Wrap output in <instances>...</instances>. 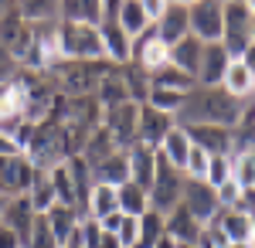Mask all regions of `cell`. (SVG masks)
Masks as SVG:
<instances>
[{"label": "cell", "instance_id": "obj_1", "mask_svg": "<svg viewBox=\"0 0 255 248\" xmlns=\"http://www.w3.org/2000/svg\"><path fill=\"white\" fill-rule=\"evenodd\" d=\"M245 109V102L235 96H228L221 85H194L187 99H184V109L177 113V126H235L238 116Z\"/></svg>", "mask_w": 255, "mask_h": 248}, {"label": "cell", "instance_id": "obj_2", "mask_svg": "<svg viewBox=\"0 0 255 248\" xmlns=\"http://www.w3.org/2000/svg\"><path fill=\"white\" fill-rule=\"evenodd\" d=\"M113 68L116 65H109L106 58L102 61H68V58H61L48 75H55L61 92L68 99H75V96H96L99 78L106 75V72H113Z\"/></svg>", "mask_w": 255, "mask_h": 248}, {"label": "cell", "instance_id": "obj_3", "mask_svg": "<svg viewBox=\"0 0 255 248\" xmlns=\"http://www.w3.org/2000/svg\"><path fill=\"white\" fill-rule=\"evenodd\" d=\"M58 48L68 61H102V34L96 24H68L58 20Z\"/></svg>", "mask_w": 255, "mask_h": 248}, {"label": "cell", "instance_id": "obj_4", "mask_svg": "<svg viewBox=\"0 0 255 248\" xmlns=\"http://www.w3.org/2000/svg\"><path fill=\"white\" fill-rule=\"evenodd\" d=\"M221 44H225L228 58H238L252 44V10L242 0H228L225 3V34H221Z\"/></svg>", "mask_w": 255, "mask_h": 248}, {"label": "cell", "instance_id": "obj_5", "mask_svg": "<svg viewBox=\"0 0 255 248\" xmlns=\"http://www.w3.org/2000/svg\"><path fill=\"white\" fill-rule=\"evenodd\" d=\"M180 191H184V173L177 170V167H170V163L160 156L157 160V177H153V184H150V191H146L150 211L167 214L170 208H177V204H180Z\"/></svg>", "mask_w": 255, "mask_h": 248}, {"label": "cell", "instance_id": "obj_6", "mask_svg": "<svg viewBox=\"0 0 255 248\" xmlns=\"http://www.w3.org/2000/svg\"><path fill=\"white\" fill-rule=\"evenodd\" d=\"M38 173L31 167V160L24 153H10V156H0V201L7 197H20V194L31 191V184L38 180Z\"/></svg>", "mask_w": 255, "mask_h": 248}, {"label": "cell", "instance_id": "obj_7", "mask_svg": "<svg viewBox=\"0 0 255 248\" xmlns=\"http://www.w3.org/2000/svg\"><path fill=\"white\" fill-rule=\"evenodd\" d=\"M187 10H191V34L201 44L221 41V34H225V0H194Z\"/></svg>", "mask_w": 255, "mask_h": 248}, {"label": "cell", "instance_id": "obj_8", "mask_svg": "<svg viewBox=\"0 0 255 248\" xmlns=\"http://www.w3.org/2000/svg\"><path fill=\"white\" fill-rule=\"evenodd\" d=\"M0 44L10 51V55L17 58V65L27 58V51L34 48V24L20 14L17 7L7 14V17L0 20Z\"/></svg>", "mask_w": 255, "mask_h": 248}, {"label": "cell", "instance_id": "obj_9", "mask_svg": "<svg viewBox=\"0 0 255 248\" xmlns=\"http://www.w3.org/2000/svg\"><path fill=\"white\" fill-rule=\"evenodd\" d=\"M180 204L194 214L201 225H208L211 218H215L221 204H218V194L215 187L208 184V180H191V177H184V191H180Z\"/></svg>", "mask_w": 255, "mask_h": 248}, {"label": "cell", "instance_id": "obj_10", "mask_svg": "<svg viewBox=\"0 0 255 248\" xmlns=\"http://www.w3.org/2000/svg\"><path fill=\"white\" fill-rule=\"evenodd\" d=\"M136 119H139V106L136 102H123V106H113V109L102 113V126L126 150V146L136 143Z\"/></svg>", "mask_w": 255, "mask_h": 248}, {"label": "cell", "instance_id": "obj_11", "mask_svg": "<svg viewBox=\"0 0 255 248\" xmlns=\"http://www.w3.org/2000/svg\"><path fill=\"white\" fill-rule=\"evenodd\" d=\"M201 231H204V225L184 204H177V208H170L163 214V235H170L177 245H197L201 242Z\"/></svg>", "mask_w": 255, "mask_h": 248}, {"label": "cell", "instance_id": "obj_12", "mask_svg": "<svg viewBox=\"0 0 255 248\" xmlns=\"http://www.w3.org/2000/svg\"><path fill=\"white\" fill-rule=\"evenodd\" d=\"M99 34H102V51H106V61L109 65L123 68V65L133 61V38L119 27L116 20H102L99 24Z\"/></svg>", "mask_w": 255, "mask_h": 248}, {"label": "cell", "instance_id": "obj_13", "mask_svg": "<svg viewBox=\"0 0 255 248\" xmlns=\"http://www.w3.org/2000/svg\"><path fill=\"white\" fill-rule=\"evenodd\" d=\"M177 126L174 116L160 113L153 106H139V119H136V139L139 143H146V146H160L163 143V136L170 133Z\"/></svg>", "mask_w": 255, "mask_h": 248}, {"label": "cell", "instance_id": "obj_14", "mask_svg": "<svg viewBox=\"0 0 255 248\" xmlns=\"http://www.w3.org/2000/svg\"><path fill=\"white\" fill-rule=\"evenodd\" d=\"M129 153V180L139 184L143 191H150V184H153V177H157V160L160 153L157 146H146V143H133V146H126Z\"/></svg>", "mask_w": 255, "mask_h": 248}, {"label": "cell", "instance_id": "obj_15", "mask_svg": "<svg viewBox=\"0 0 255 248\" xmlns=\"http://www.w3.org/2000/svg\"><path fill=\"white\" fill-rule=\"evenodd\" d=\"M228 51H225V44L221 41H211V44H204V51H201V65H197V85H221V78H225V68H228Z\"/></svg>", "mask_w": 255, "mask_h": 248}, {"label": "cell", "instance_id": "obj_16", "mask_svg": "<svg viewBox=\"0 0 255 248\" xmlns=\"http://www.w3.org/2000/svg\"><path fill=\"white\" fill-rule=\"evenodd\" d=\"M184 129H187V136H191L194 146L208 150L211 156H215V153L232 156V150H235V139H232V129H228V126H184Z\"/></svg>", "mask_w": 255, "mask_h": 248}, {"label": "cell", "instance_id": "obj_17", "mask_svg": "<svg viewBox=\"0 0 255 248\" xmlns=\"http://www.w3.org/2000/svg\"><path fill=\"white\" fill-rule=\"evenodd\" d=\"M153 27H157V38L163 41V44H177L180 38L191 34V10H187L184 3H170Z\"/></svg>", "mask_w": 255, "mask_h": 248}, {"label": "cell", "instance_id": "obj_18", "mask_svg": "<svg viewBox=\"0 0 255 248\" xmlns=\"http://www.w3.org/2000/svg\"><path fill=\"white\" fill-rule=\"evenodd\" d=\"M38 214L31 208V201H27V194H20V197H7V201H0V225L3 228H10L14 235H27L31 228V221H34Z\"/></svg>", "mask_w": 255, "mask_h": 248}, {"label": "cell", "instance_id": "obj_19", "mask_svg": "<svg viewBox=\"0 0 255 248\" xmlns=\"http://www.w3.org/2000/svg\"><path fill=\"white\" fill-rule=\"evenodd\" d=\"M89 170H92V180L96 184H113V187H119V184L129 180V153L116 150V153H109L106 160H99L96 167H89Z\"/></svg>", "mask_w": 255, "mask_h": 248}, {"label": "cell", "instance_id": "obj_20", "mask_svg": "<svg viewBox=\"0 0 255 248\" xmlns=\"http://www.w3.org/2000/svg\"><path fill=\"white\" fill-rule=\"evenodd\" d=\"M96 102L102 106V113H106V109H113V106L129 102V89H126L123 68H113V72H106V75L99 78V85H96Z\"/></svg>", "mask_w": 255, "mask_h": 248}, {"label": "cell", "instance_id": "obj_21", "mask_svg": "<svg viewBox=\"0 0 255 248\" xmlns=\"http://www.w3.org/2000/svg\"><path fill=\"white\" fill-rule=\"evenodd\" d=\"M106 10H102V0H61L58 3V20L68 24H102Z\"/></svg>", "mask_w": 255, "mask_h": 248}, {"label": "cell", "instance_id": "obj_22", "mask_svg": "<svg viewBox=\"0 0 255 248\" xmlns=\"http://www.w3.org/2000/svg\"><path fill=\"white\" fill-rule=\"evenodd\" d=\"M211 221L221 228V235L228 238V245H232V242H252V221H249V214H245V211L221 208ZM252 245H255V242H252Z\"/></svg>", "mask_w": 255, "mask_h": 248}, {"label": "cell", "instance_id": "obj_23", "mask_svg": "<svg viewBox=\"0 0 255 248\" xmlns=\"http://www.w3.org/2000/svg\"><path fill=\"white\" fill-rule=\"evenodd\" d=\"M201 51H204V44H201V41H197L194 34H187V38H180L177 44H170V65H174L177 72H184V75L197 78Z\"/></svg>", "mask_w": 255, "mask_h": 248}, {"label": "cell", "instance_id": "obj_24", "mask_svg": "<svg viewBox=\"0 0 255 248\" xmlns=\"http://www.w3.org/2000/svg\"><path fill=\"white\" fill-rule=\"evenodd\" d=\"M191 136H187V129L184 126H174L170 133L163 136V143H160L157 150H160V156L170 163V167H177V170L184 173V163H187V153H191Z\"/></svg>", "mask_w": 255, "mask_h": 248}, {"label": "cell", "instance_id": "obj_25", "mask_svg": "<svg viewBox=\"0 0 255 248\" xmlns=\"http://www.w3.org/2000/svg\"><path fill=\"white\" fill-rule=\"evenodd\" d=\"M221 89H225L228 96H235V99L245 102V99L255 92V75L242 65V61H238V58H232V61H228V68H225V78H221Z\"/></svg>", "mask_w": 255, "mask_h": 248}, {"label": "cell", "instance_id": "obj_26", "mask_svg": "<svg viewBox=\"0 0 255 248\" xmlns=\"http://www.w3.org/2000/svg\"><path fill=\"white\" fill-rule=\"evenodd\" d=\"M44 218H48V228H51V235H55V242H58V248L72 238V231L82 225V214L75 208H68V204H55L51 211H44Z\"/></svg>", "mask_w": 255, "mask_h": 248}, {"label": "cell", "instance_id": "obj_27", "mask_svg": "<svg viewBox=\"0 0 255 248\" xmlns=\"http://www.w3.org/2000/svg\"><path fill=\"white\" fill-rule=\"evenodd\" d=\"M113 211H119L116 187H113V184H92V191H89V204H85V218L102 221V218H109Z\"/></svg>", "mask_w": 255, "mask_h": 248}, {"label": "cell", "instance_id": "obj_28", "mask_svg": "<svg viewBox=\"0 0 255 248\" xmlns=\"http://www.w3.org/2000/svg\"><path fill=\"white\" fill-rule=\"evenodd\" d=\"M116 150H123V146H119L116 139L109 136V129H106V126H99V129H92V133H89V139H85V146H82L79 156L89 163V167H96L99 160H106L109 153H116Z\"/></svg>", "mask_w": 255, "mask_h": 248}, {"label": "cell", "instance_id": "obj_29", "mask_svg": "<svg viewBox=\"0 0 255 248\" xmlns=\"http://www.w3.org/2000/svg\"><path fill=\"white\" fill-rule=\"evenodd\" d=\"M48 177V184H51V191L58 197V204H68V208H75V177H72V167H68V160H61L55 163L51 170H44Z\"/></svg>", "mask_w": 255, "mask_h": 248}, {"label": "cell", "instance_id": "obj_30", "mask_svg": "<svg viewBox=\"0 0 255 248\" xmlns=\"http://www.w3.org/2000/svg\"><path fill=\"white\" fill-rule=\"evenodd\" d=\"M146 78H150V89H170V92H191V89L197 85L191 75L177 72L170 61H167V65H160L157 72H146Z\"/></svg>", "mask_w": 255, "mask_h": 248}, {"label": "cell", "instance_id": "obj_31", "mask_svg": "<svg viewBox=\"0 0 255 248\" xmlns=\"http://www.w3.org/2000/svg\"><path fill=\"white\" fill-rule=\"evenodd\" d=\"M116 24L129 34V38H136V34H143L146 27H153L150 20H146V14H143V7H139V0H123L119 3V14H116Z\"/></svg>", "mask_w": 255, "mask_h": 248}, {"label": "cell", "instance_id": "obj_32", "mask_svg": "<svg viewBox=\"0 0 255 248\" xmlns=\"http://www.w3.org/2000/svg\"><path fill=\"white\" fill-rule=\"evenodd\" d=\"M116 197H119V211H123V214L139 218L143 211H150V197H146V191H143L139 184H133V180L119 184V187H116Z\"/></svg>", "mask_w": 255, "mask_h": 248}, {"label": "cell", "instance_id": "obj_33", "mask_svg": "<svg viewBox=\"0 0 255 248\" xmlns=\"http://www.w3.org/2000/svg\"><path fill=\"white\" fill-rule=\"evenodd\" d=\"M14 3H17V10L31 20V24H38V20H58V3L61 0H14Z\"/></svg>", "mask_w": 255, "mask_h": 248}, {"label": "cell", "instance_id": "obj_34", "mask_svg": "<svg viewBox=\"0 0 255 248\" xmlns=\"http://www.w3.org/2000/svg\"><path fill=\"white\" fill-rule=\"evenodd\" d=\"M20 248H58V242H55V235L48 228V218H44V214H38V218L31 221L27 235L20 238Z\"/></svg>", "mask_w": 255, "mask_h": 248}, {"label": "cell", "instance_id": "obj_35", "mask_svg": "<svg viewBox=\"0 0 255 248\" xmlns=\"http://www.w3.org/2000/svg\"><path fill=\"white\" fill-rule=\"evenodd\" d=\"M163 235V214L160 211H143L139 214V242L136 248H153Z\"/></svg>", "mask_w": 255, "mask_h": 248}, {"label": "cell", "instance_id": "obj_36", "mask_svg": "<svg viewBox=\"0 0 255 248\" xmlns=\"http://www.w3.org/2000/svg\"><path fill=\"white\" fill-rule=\"evenodd\" d=\"M184 99H187V92H170V89H150V96H146V106H153V109H160V113L174 116L184 109Z\"/></svg>", "mask_w": 255, "mask_h": 248}, {"label": "cell", "instance_id": "obj_37", "mask_svg": "<svg viewBox=\"0 0 255 248\" xmlns=\"http://www.w3.org/2000/svg\"><path fill=\"white\" fill-rule=\"evenodd\" d=\"M27 201H31L34 214H44V211H51L55 204H58V197H55V191H51V184H48V177H44V173H38V180L31 184Z\"/></svg>", "mask_w": 255, "mask_h": 248}, {"label": "cell", "instance_id": "obj_38", "mask_svg": "<svg viewBox=\"0 0 255 248\" xmlns=\"http://www.w3.org/2000/svg\"><path fill=\"white\" fill-rule=\"evenodd\" d=\"M232 177L242 184V191L245 187H255V146L232 156Z\"/></svg>", "mask_w": 255, "mask_h": 248}, {"label": "cell", "instance_id": "obj_39", "mask_svg": "<svg viewBox=\"0 0 255 248\" xmlns=\"http://www.w3.org/2000/svg\"><path fill=\"white\" fill-rule=\"evenodd\" d=\"M204 180H208L211 187H221L225 180H232V156L215 153V156L208 160V173H204Z\"/></svg>", "mask_w": 255, "mask_h": 248}, {"label": "cell", "instance_id": "obj_40", "mask_svg": "<svg viewBox=\"0 0 255 248\" xmlns=\"http://www.w3.org/2000/svg\"><path fill=\"white\" fill-rule=\"evenodd\" d=\"M208 160H211V153H208V150L191 146L187 163H184V177H191V180H204V173H208Z\"/></svg>", "mask_w": 255, "mask_h": 248}, {"label": "cell", "instance_id": "obj_41", "mask_svg": "<svg viewBox=\"0 0 255 248\" xmlns=\"http://www.w3.org/2000/svg\"><path fill=\"white\" fill-rule=\"evenodd\" d=\"M116 242H119V248H136V242H139V218L123 214V221H119V228H116Z\"/></svg>", "mask_w": 255, "mask_h": 248}, {"label": "cell", "instance_id": "obj_42", "mask_svg": "<svg viewBox=\"0 0 255 248\" xmlns=\"http://www.w3.org/2000/svg\"><path fill=\"white\" fill-rule=\"evenodd\" d=\"M215 194H218V204H221V208H238V201H242V184L232 177V180H225L221 187H215Z\"/></svg>", "mask_w": 255, "mask_h": 248}, {"label": "cell", "instance_id": "obj_43", "mask_svg": "<svg viewBox=\"0 0 255 248\" xmlns=\"http://www.w3.org/2000/svg\"><path fill=\"white\" fill-rule=\"evenodd\" d=\"M14 72H20L17 58L10 55L3 44H0V82H14Z\"/></svg>", "mask_w": 255, "mask_h": 248}, {"label": "cell", "instance_id": "obj_44", "mask_svg": "<svg viewBox=\"0 0 255 248\" xmlns=\"http://www.w3.org/2000/svg\"><path fill=\"white\" fill-rule=\"evenodd\" d=\"M139 7H143V14H146L150 24H157V20L163 17V10L170 7V0H139Z\"/></svg>", "mask_w": 255, "mask_h": 248}, {"label": "cell", "instance_id": "obj_45", "mask_svg": "<svg viewBox=\"0 0 255 248\" xmlns=\"http://www.w3.org/2000/svg\"><path fill=\"white\" fill-rule=\"evenodd\" d=\"M0 248H20V235H14L10 228L0 225Z\"/></svg>", "mask_w": 255, "mask_h": 248}, {"label": "cell", "instance_id": "obj_46", "mask_svg": "<svg viewBox=\"0 0 255 248\" xmlns=\"http://www.w3.org/2000/svg\"><path fill=\"white\" fill-rule=\"evenodd\" d=\"M238 61H242V65H245V68H249V72L255 75V44H249V48L238 55Z\"/></svg>", "mask_w": 255, "mask_h": 248}, {"label": "cell", "instance_id": "obj_47", "mask_svg": "<svg viewBox=\"0 0 255 248\" xmlns=\"http://www.w3.org/2000/svg\"><path fill=\"white\" fill-rule=\"evenodd\" d=\"M10 153H20V150H17V143H14V139H10L7 133H0V156H10Z\"/></svg>", "mask_w": 255, "mask_h": 248}, {"label": "cell", "instance_id": "obj_48", "mask_svg": "<svg viewBox=\"0 0 255 248\" xmlns=\"http://www.w3.org/2000/svg\"><path fill=\"white\" fill-rule=\"evenodd\" d=\"M119 3H123V0H102V10H106V17H102V20H116Z\"/></svg>", "mask_w": 255, "mask_h": 248}, {"label": "cell", "instance_id": "obj_49", "mask_svg": "<svg viewBox=\"0 0 255 248\" xmlns=\"http://www.w3.org/2000/svg\"><path fill=\"white\" fill-rule=\"evenodd\" d=\"M99 248H119L116 235H109V231H102V238H99Z\"/></svg>", "mask_w": 255, "mask_h": 248}, {"label": "cell", "instance_id": "obj_50", "mask_svg": "<svg viewBox=\"0 0 255 248\" xmlns=\"http://www.w3.org/2000/svg\"><path fill=\"white\" fill-rule=\"evenodd\" d=\"M14 7H17V3H14V0H0V20L7 17V14H10V10H14Z\"/></svg>", "mask_w": 255, "mask_h": 248}, {"label": "cell", "instance_id": "obj_51", "mask_svg": "<svg viewBox=\"0 0 255 248\" xmlns=\"http://www.w3.org/2000/svg\"><path fill=\"white\" fill-rule=\"evenodd\" d=\"M153 248H177V242L170 238V235H160V242H157Z\"/></svg>", "mask_w": 255, "mask_h": 248}, {"label": "cell", "instance_id": "obj_52", "mask_svg": "<svg viewBox=\"0 0 255 248\" xmlns=\"http://www.w3.org/2000/svg\"><path fill=\"white\" fill-rule=\"evenodd\" d=\"M228 248H255V245H252V242H232Z\"/></svg>", "mask_w": 255, "mask_h": 248}, {"label": "cell", "instance_id": "obj_53", "mask_svg": "<svg viewBox=\"0 0 255 248\" xmlns=\"http://www.w3.org/2000/svg\"><path fill=\"white\" fill-rule=\"evenodd\" d=\"M249 221H252V242H255V211L249 214Z\"/></svg>", "mask_w": 255, "mask_h": 248}, {"label": "cell", "instance_id": "obj_54", "mask_svg": "<svg viewBox=\"0 0 255 248\" xmlns=\"http://www.w3.org/2000/svg\"><path fill=\"white\" fill-rule=\"evenodd\" d=\"M245 7H249V10H252V17H255V0H245Z\"/></svg>", "mask_w": 255, "mask_h": 248}, {"label": "cell", "instance_id": "obj_55", "mask_svg": "<svg viewBox=\"0 0 255 248\" xmlns=\"http://www.w3.org/2000/svg\"><path fill=\"white\" fill-rule=\"evenodd\" d=\"M170 3H184V7H191V3H194V0H170Z\"/></svg>", "mask_w": 255, "mask_h": 248}, {"label": "cell", "instance_id": "obj_56", "mask_svg": "<svg viewBox=\"0 0 255 248\" xmlns=\"http://www.w3.org/2000/svg\"><path fill=\"white\" fill-rule=\"evenodd\" d=\"M252 44H255V17H252Z\"/></svg>", "mask_w": 255, "mask_h": 248}, {"label": "cell", "instance_id": "obj_57", "mask_svg": "<svg viewBox=\"0 0 255 248\" xmlns=\"http://www.w3.org/2000/svg\"><path fill=\"white\" fill-rule=\"evenodd\" d=\"M177 248H201V245H177Z\"/></svg>", "mask_w": 255, "mask_h": 248}, {"label": "cell", "instance_id": "obj_58", "mask_svg": "<svg viewBox=\"0 0 255 248\" xmlns=\"http://www.w3.org/2000/svg\"><path fill=\"white\" fill-rule=\"evenodd\" d=\"M252 96H255V92H252ZM252 106H255V99H252Z\"/></svg>", "mask_w": 255, "mask_h": 248}, {"label": "cell", "instance_id": "obj_59", "mask_svg": "<svg viewBox=\"0 0 255 248\" xmlns=\"http://www.w3.org/2000/svg\"><path fill=\"white\" fill-rule=\"evenodd\" d=\"M225 3H228V0H225ZM242 3H245V0H242Z\"/></svg>", "mask_w": 255, "mask_h": 248}]
</instances>
